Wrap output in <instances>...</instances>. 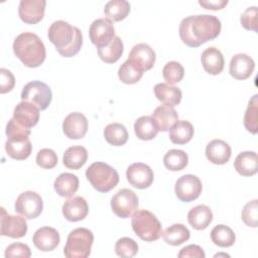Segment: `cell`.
I'll return each instance as SVG.
<instances>
[{"instance_id": "obj_1", "label": "cell", "mask_w": 258, "mask_h": 258, "mask_svg": "<svg viewBox=\"0 0 258 258\" xmlns=\"http://www.w3.org/2000/svg\"><path fill=\"white\" fill-rule=\"evenodd\" d=\"M221 21L210 14L190 15L179 23V36L189 47H199L201 44L213 40L221 32Z\"/></svg>"}, {"instance_id": "obj_2", "label": "cell", "mask_w": 258, "mask_h": 258, "mask_svg": "<svg viewBox=\"0 0 258 258\" xmlns=\"http://www.w3.org/2000/svg\"><path fill=\"white\" fill-rule=\"evenodd\" d=\"M47 35L57 52L64 57L76 55L83 45L82 31L77 26H72L63 20L52 22L48 28Z\"/></svg>"}, {"instance_id": "obj_3", "label": "cell", "mask_w": 258, "mask_h": 258, "mask_svg": "<svg viewBox=\"0 0 258 258\" xmlns=\"http://www.w3.org/2000/svg\"><path fill=\"white\" fill-rule=\"evenodd\" d=\"M13 52L27 68H37L45 59L46 50L42 40L32 32H23L13 42Z\"/></svg>"}, {"instance_id": "obj_4", "label": "cell", "mask_w": 258, "mask_h": 258, "mask_svg": "<svg viewBox=\"0 0 258 258\" xmlns=\"http://www.w3.org/2000/svg\"><path fill=\"white\" fill-rule=\"evenodd\" d=\"M7 140L5 142V151L13 159L24 160L32 150V145L29 140L30 129L18 124L11 118L6 125Z\"/></svg>"}, {"instance_id": "obj_5", "label": "cell", "mask_w": 258, "mask_h": 258, "mask_svg": "<svg viewBox=\"0 0 258 258\" xmlns=\"http://www.w3.org/2000/svg\"><path fill=\"white\" fill-rule=\"evenodd\" d=\"M134 233L143 241L153 242L162 235V226L154 214L147 210L134 212L131 220Z\"/></svg>"}, {"instance_id": "obj_6", "label": "cell", "mask_w": 258, "mask_h": 258, "mask_svg": "<svg viewBox=\"0 0 258 258\" xmlns=\"http://www.w3.org/2000/svg\"><path fill=\"white\" fill-rule=\"evenodd\" d=\"M86 177L91 185L100 192H108L119 182V174L111 165L97 161L86 170Z\"/></svg>"}, {"instance_id": "obj_7", "label": "cell", "mask_w": 258, "mask_h": 258, "mask_svg": "<svg viewBox=\"0 0 258 258\" xmlns=\"http://www.w3.org/2000/svg\"><path fill=\"white\" fill-rule=\"evenodd\" d=\"M93 242L92 231L87 228H77L69 234L63 254L67 258H87L91 254Z\"/></svg>"}, {"instance_id": "obj_8", "label": "cell", "mask_w": 258, "mask_h": 258, "mask_svg": "<svg viewBox=\"0 0 258 258\" xmlns=\"http://www.w3.org/2000/svg\"><path fill=\"white\" fill-rule=\"evenodd\" d=\"M21 100L34 104L40 111L45 110L51 103L52 93L48 85L40 81L27 83L21 92Z\"/></svg>"}, {"instance_id": "obj_9", "label": "cell", "mask_w": 258, "mask_h": 258, "mask_svg": "<svg viewBox=\"0 0 258 258\" xmlns=\"http://www.w3.org/2000/svg\"><path fill=\"white\" fill-rule=\"evenodd\" d=\"M138 208V197L129 188L119 189L111 199L113 213L122 219L129 218Z\"/></svg>"}, {"instance_id": "obj_10", "label": "cell", "mask_w": 258, "mask_h": 258, "mask_svg": "<svg viewBox=\"0 0 258 258\" xmlns=\"http://www.w3.org/2000/svg\"><path fill=\"white\" fill-rule=\"evenodd\" d=\"M15 211L25 219L32 220L37 218L43 210L41 197L32 190L21 192L15 201Z\"/></svg>"}, {"instance_id": "obj_11", "label": "cell", "mask_w": 258, "mask_h": 258, "mask_svg": "<svg viewBox=\"0 0 258 258\" xmlns=\"http://www.w3.org/2000/svg\"><path fill=\"white\" fill-rule=\"evenodd\" d=\"M203 185L201 179L194 174H184L177 178L174 185V192L177 199L183 203L197 200L202 194Z\"/></svg>"}, {"instance_id": "obj_12", "label": "cell", "mask_w": 258, "mask_h": 258, "mask_svg": "<svg viewBox=\"0 0 258 258\" xmlns=\"http://www.w3.org/2000/svg\"><path fill=\"white\" fill-rule=\"evenodd\" d=\"M90 40L97 48L107 46L115 37L114 24L108 18H98L92 22L89 28Z\"/></svg>"}, {"instance_id": "obj_13", "label": "cell", "mask_w": 258, "mask_h": 258, "mask_svg": "<svg viewBox=\"0 0 258 258\" xmlns=\"http://www.w3.org/2000/svg\"><path fill=\"white\" fill-rule=\"evenodd\" d=\"M27 233L26 220L21 216L8 215L4 208H1L0 234L13 239L22 238Z\"/></svg>"}, {"instance_id": "obj_14", "label": "cell", "mask_w": 258, "mask_h": 258, "mask_svg": "<svg viewBox=\"0 0 258 258\" xmlns=\"http://www.w3.org/2000/svg\"><path fill=\"white\" fill-rule=\"evenodd\" d=\"M126 177L132 186L144 189L152 184L154 173L149 165L142 162H135L128 166Z\"/></svg>"}, {"instance_id": "obj_15", "label": "cell", "mask_w": 258, "mask_h": 258, "mask_svg": "<svg viewBox=\"0 0 258 258\" xmlns=\"http://www.w3.org/2000/svg\"><path fill=\"white\" fill-rule=\"evenodd\" d=\"M45 5V0H21L18 6L20 19L27 24L38 23L44 16Z\"/></svg>"}, {"instance_id": "obj_16", "label": "cell", "mask_w": 258, "mask_h": 258, "mask_svg": "<svg viewBox=\"0 0 258 258\" xmlns=\"http://www.w3.org/2000/svg\"><path fill=\"white\" fill-rule=\"evenodd\" d=\"M62 131L70 139H82L88 131V120L80 112L70 113L62 122Z\"/></svg>"}, {"instance_id": "obj_17", "label": "cell", "mask_w": 258, "mask_h": 258, "mask_svg": "<svg viewBox=\"0 0 258 258\" xmlns=\"http://www.w3.org/2000/svg\"><path fill=\"white\" fill-rule=\"evenodd\" d=\"M39 111L38 107L34 104L27 101H21L14 108L12 118L21 126L30 129L38 123Z\"/></svg>"}, {"instance_id": "obj_18", "label": "cell", "mask_w": 258, "mask_h": 258, "mask_svg": "<svg viewBox=\"0 0 258 258\" xmlns=\"http://www.w3.org/2000/svg\"><path fill=\"white\" fill-rule=\"evenodd\" d=\"M59 241L60 237L58 232L54 228L48 226L37 229L32 237L34 246L42 252L54 250L58 246Z\"/></svg>"}, {"instance_id": "obj_19", "label": "cell", "mask_w": 258, "mask_h": 258, "mask_svg": "<svg viewBox=\"0 0 258 258\" xmlns=\"http://www.w3.org/2000/svg\"><path fill=\"white\" fill-rule=\"evenodd\" d=\"M255 69V62L251 56L246 53H237L232 56L229 71L230 75L239 81L248 79Z\"/></svg>"}, {"instance_id": "obj_20", "label": "cell", "mask_w": 258, "mask_h": 258, "mask_svg": "<svg viewBox=\"0 0 258 258\" xmlns=\"http://www.w3.org/2000/svg\"><path fill=\"white\" fill-rule=\"evenodd\" d=\"M88 203L81 196L68 199L62 205V215L70 222L82 221L88 216Z\"/></svg>"}, {"instance_id": "obj_21", "label": "cell", "mask_w": 258, "mask_h": 258, "mask_svg": "<svg viewBox=\"0 0 258 258\" xmlns=\"http://www.w3.org/2000/svg\"><path fill=\"white\" fill-rule=\"evenodd\" d=\"M232 154L231 146L222 139H214L206 147V156L214 164H225Z\"/></svg>"}, {"instance_id": "obj_22", "label": "cell", "mask_w": 258, "mask_h": 258, "mask_svg": "<svg viewBox=\"0 0 258 258\" xmlns=\"http://www.w3.org/2000/svg\"><path fill=\"white\" fill-rule=\"evenodd\" d=\"M201 61L204 70L210 75L217 76L224 70L225 60L223 53L215 46H210L203 51Z\"/></svg>"}, {"instance_id": "obj_23", "label": "cell", "mask_w": 258, "mask_h": 258, "mask_svg": "<svg viewBox=\"0 0 258 258\" xmlns=\"http://www.w3.org/2000/svg\"><path fill=\"white\" fill-rule=\"evenodd\" d=\"M152 119L158 129V131L165 132L169 130L177 121H178V114L175 109L168 105H160L158 106L153 114Z\"/></svg>"}, {"instance_id": "obj_24", "label": "cell", "mask_w": 258, "mask_h": 258, "mask_svg": "<svg viewBox=\"0 0 258 258\" xmlns=\"http://www.w3.org/2000/svg\"><path fill=\"white\" fill-rule=\"evenodd\" d=\"M128 58L140 64L144 71H149L154 66L156 54L150 45H148L147 43L141 42V43L135 44L132 47Z\"/></svg>"}, {"instance_id": "obj_25", "label": "cell", "mask_w": 258, "mask_h": 258, "mask_svg": "<svg viewBox=\"0 0 258 258\" xmlns=\"http://www.w3.org/2000/svg\"><path fill=\"white\" fill-rule=\"evenodd\" d=\"M236 171L242 176H251L258 171V156L255 151H243L234 161Z\"/></svg>"}, {"instance_id": "obj_26", "label": "cell", "mask_w": 258, "mask_h": 258, "mask_svg": "<svg viewBox=\"0 0 258 258\" xmlns=\"http://www.w3.org/2000/svg\"><path fill=\"white\" fill-rule=\"evenodd\" d=\"M213 221V213L210 207L198 205L187 213V222L196 230L206 229Z\"/></svg>"}, {"instance_id": "obj_27", "label": "cell", "mask_w": 258, "mask_h": 258, "mask_svg": "<svg viewBox=\"0 0 258 258\" xmlns=\"http://www.w3.org/2000/svg\"><path fill=\"white\" fill-rule=\"evenodd\" d=\"M154 95L158 101L171 107L178 105L182 98V93L179 88L170 86L165 83H159L155 85Z\"/></svg>"}, {"instance_id": "obj_28", "label": "cell", "mask_w": 258, "mask_h": 258, "mask_svg": "<svg viewBox=\"0 0 258 258\" xmlns=\"http://www.w3.org/2000/svg\"><path fill=\"white\" fill-rule=\"evenodd\" d=\"M53 187L58 196L62 198H71L79 188V178L77 175L70 172L60 173L55 178Z\"/></svg>"}, {"instance_id": "obj_29", "label": "cell", "mask_w": 258, "mask_h": 258, "mask_svg": "<svg viewBox=\"0 0 258 258\" xmlns=\"http://www.w3.org/2000/svg\"><path fill=\"white\" fill-rule=\"evenodd\" d=\"M194 133L195 129L192 124L186 120H180L169 129L168 137L173 144L183 145L191 140Z\"/></svg>"}, {"instance_id": "obj_30", "label": "cell", "mask_w": 258, "mask_h": 258, "mask_svg": "<svg viewBox=\"0 0 258 258\" xmlns=\"http://www.w3.org/2000/svg\"><path fill=\"white\" fill-rule=\"evenodd\" d=\"M88 151L84 146L75 145L69 147L62 156L63 165L70 169L78 170L87 162Z\"/></svg>"}, {"instance_id": "obj_31", "label": "cell", "mask_w": 258, "mask_h": 258, "mask_svg": "<svg viewBox=\"0 0 258 258\" xmlns=\"http://www.w3.org/2000/svg\"><path fill=\"white\" fill-rule=\"evenodd\" d=\"M145 71L143 68L132 59L127 58L118 70V77L120 81L127 85L136 84L140 81Z\"/></svg>"}, {"instance_id": "obj_32", "label": "cell", "mask_w": 258, "mask_h": 258, "mask_svg": "<svg viewBox=\"0 0 258 258\" xmlns=\"http://www.w3.org/2000/svg\"><path fill=\"white\" fill-rule=\"evenodd\" d=\"M162 237L165 243L171 246H178L189 239L190 232L182 224H173L162 232Z\"/></svg>"}, {"instance_id": "obj_33", "label": "cell", "mask_w": 258, "mask_h": 258, "mask_svg": "<svg viewBox=\"0 0 258 258\" xmlns=\"http://www.w3.org/2000/svg\"><path fill=\"white\" fill-rule=\"evenodd\" d=\"M130 12V3L126 0H111L106 3L104 13L111 21H121Z\"/></svg>"}, {"instance_id": "obj_34", "label": "cell", "mask_w": 258, "mask_h": 258, "mask_svg": "<svg viewBox=\"0 0 258 258\" xmlns=\"http://www.w3.org/2000/svg\"><path fill=\"white\" fill-rule=\"evenodd\" d=\"M106 141L113 146H122L128 140V131L123 124L111 123L104 129Z\"/></svg>"}, {"instance_id": "obj_35", "label": "cell", "mask_w": 258, "mask_h": 258, "mask_svg": "<svg viewBox=\"0 0 258 258\" xmlns=\"http://www.w3.org/2000/svg\"><path fill=\"white\" fill-rule=\"evenodd\" d=\"M211 239L215 245L222 248H227L234 245L236 236L230 227L220 224L215 226L211 231Z\"/></svg>"}, {"instance_id": "obj_36", "label": "cell", "mask_w": 258, "mask_h": 258, "mask_svg": "<svg viewBox=\"0 0 258 258\" xmlns=\"http://www.w3.org/2000/svg\"><path fill=\"white\" fill-rule=\"evenodd\" d=\"M124 50L123 41L119 36H115L110 44L98 48L99 57L106 63L116 62L122 55Z\"/></svg>"}, {"instance_id": "obj_37", "label": "cell", "mask_w": 258, "mask_h": 258, "mask_svg": "<svg viewBox=\"0 0 258 258\" xmlns=\"http://www.w3.org/2000/svg\"><path fill=\"white\" fill-rule=\"evenodd\" d=\"M134 131L141 140H151L158 133V129L151 116L139 117L134 123Z\"/></svg>"}, {"instance_id": "obj_38", "label": "cell", "mask_w": 258, "mask_h": 258, "mask_svg": "<svg viewBox=\"0 0 258 258\" xmlns=\"http://www.w3.org/2000/svg\"><path fill=\"white\" fill-rule=\"evenodd\" d=\"M188 162L187 154L180 149H170L163 156L164 166L171 171L182 170Z\"/></svg>"}, {"instance_id": "obj_39", "label": "cell", "mask_w": 258, "mask_h": 258, "mask_svg": "<svg viewBox=\"0 0 258 258\" xmlns=\"http://www.w3.org/2000/svg\"><path fill=\"white\" fill-rule=\"evenodd\" d=\"M244 126L252 134L258 132V95L255 94L248 103L244 114Z\"/></svg>"}, {"instance_id": "obj_40", "label": "cell", "mask_w": 258, "mask_h": 258, "mask_svg": "<svg viewBox=\"0 0 258 258\" xmlns=\"http://www.w3.org/2000/svg\"><path fill=\"white\" fill-rule=\"evenodd\" d=\"M162 76L168 85H174L182 80L184 76V69L180 62L171 60L166 62L163 67Z\"/></svg>"}, {"instance_id": "obj_41", "label": "cell", "mask_w": 258, "mask_h": 258, "mask_svg": "<svg viewBox=\"0 0 258 258\" xmlns=\"http://www.w3.org/2000/svg\"><path fill=\"white\" fill-rule=\"evenodd\" d=\"M138 252V244L129 237L120 238L115 244V253L119 257L131 258Z\"/></svg>"}, {"instance_id": "obj_42", "label": "cell", "mask_w": 258, "mask_h": 258, "mask_svg": "<svg viewBox=\"0 0 258 258\" xmlns=\"http://www.w3.org/2000/svg\"><path fill=\"white\" fill-rule=\"evenodd\" d=\"M242 221L249 227L256 228L258 226V201L248 202L242 210Z\"/></svg>"}, {"instance_id": "obj_43", "label": "cell", "mask_w": 258, "mask_h": 258, "mask_svg": "<svg viewBox=\"0 0 258 258\" xmlns=\"http://www.w3.org/2000/svg\"><path fill=\"white\" fill-rule=\"evenodd\" d=\"M36 163L45 169L53 168L57 164V155L50 148H42L37 152Z\"/></svg>"}, {"instance_id": "obj_44", "label": "cell", "mask_w": 258, "mask_h": 258, "mask_svg": "<svg viewBox=\"0 0 258 258\" xmlns=\"http://www.w3.org/2000/svg\"><path fill=\"white\" fill-rule=\"evenodd\" d=\"M257 14L258 9L256 6L248 7L240 17V22L242 26L247 30L257 31Z\"/></svg>"}, {"instance_id": "obj_45", "label": "cell", "mask_w": 258, "mask_h": 258, "mask_svg": "<svg viewBox=\"0 0 258 258\" xmlns=\"http://www.w3.org/2000/svg\"><path fill=\"white\" fill-rule=\"evenodd\" d=\"M4 256L6 258L10 257H22L29 258L31 256L30 248L23 243H12L10 244L4 252Z\"/></svg>"}, {"instance_id": "obj_46", "label": "cell", "mask_w": 258, "mask_h": 258, "mask_svg": "<svg viewBox=\"0 0 258 258\" xmlns=\"http://www.w3.org/2000/svg\"><path fill=\"white\" fill-rule=\"evenodd\" d=\"M0 76H1L0 93L5 94V93L10 92L14 88V85H15V78H14L13 74L10 71L2 68L0 70Z\"/></svg>"}, {"instance_id": "obj_47", "label": "cell", "mask_w": 258, "mask_h": 258, "mask_svg": "<svg viewBox=\"0 0 258 258\" xmlns=\"http://www.w3.org/2000/svg\"><path fill=\"white\" fill-rule=\"evenodd\" d=\"M178 258H187V257H191V258H205L206 254L203 250V248L199 245H195V244H190L187 245L185 247H183L179 253H178Z\"/></svg>"}, {"instance_id": "obj_48", "label": "cell", "mask_w": 258, "mask_h": 258, "mask_svg": "<svg viewBox=\"0 0 258 258\" xmlns=\"http://www.w3.org/2000/svg\"><path fill=\"white\" fill-rule=\"evenodd\" d=\"M199 4L205 9L222 10L227 4V0H199Z\"/></svg>"}]
</instances>
